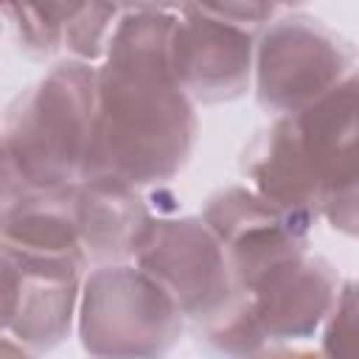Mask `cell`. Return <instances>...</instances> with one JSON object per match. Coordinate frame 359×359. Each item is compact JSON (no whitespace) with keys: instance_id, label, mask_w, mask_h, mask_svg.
Instances as JSON below:
<instances>
[{"instance_id":"8fae6325","label":"cell","mask_w":359,"mask_h":359,"mask_svg":"<svg viewBox=\"0 0 359 359\" xmlns=\"http://www.w3.org/2000/svg\"><path fill=\"white\" fill-rule=\"evenodd\" d=\"M73 205L87 264L95 266L132 261L154 222L140 188L112 174H87L76 182Z\"/></svg>"},{"instance_id":"9a60e30c","label":"cell","mask_w":359,"mask_h":359,"mask_svg":"<svg viewBox=\"0 0 359 359\" xmlns=\"http://www.w3.org/2000/svg\"><path fill=\"white\" fill-rule=\"evenodd\" d=\"M182 8H196L208 17L233 22L247 31H258L272 22L275 11L280 8L278 0H185Z\"/></svg>"},{"instance_id":"2e32d148","label":"cell","mask_w":359,"mask_h":359,"mask_svg":"<svg viewBox=\"0 0 359 359\" xmlns=\"http://www.w3.org/2000/svg\"><path fill=\"white\" fill-rule=\"evenodd\" d=\"M320 219H325L337 233L359 238V182L345 185L323 199Z\"/></svg>"},{"instance_id":"8992f818","label":"cell","mask_w":359,"mask_h":359,"mask_svg":"<svg viewBox=\"0 0 359 359\" xmlns=\"http://www.w3.org/2000/svg\"><path fill=\"white\" fill-rule=\"evenodd\" d=\"M84 264L67 255L28 252L3 244V331L22 353H42L65 342L79 320Z\"/></svg>"},{"instance_id":"7c38bea8","label":"cell","mask_w":359,"mask_h":359,"mask_svg":"<svg viewBox=\"0 0 359 359\" xmlns=\"http://www.w3.org/2000/svg\"><path fill=\"white\" fill-rule=\"evenodd\" d=\"M0 241L28 252L67 255L87 266L76 224L73 188L3 194Z\"/></svg>"},{"instance_id":"4fadbf2b","label":"cell","mask_w":359,"mask_h":359,"mask_svg":"<svg viewBox=\"0 0 359 359\" xmlns=\"http://www.w3.org/2000/svg\"><path fill=\"white\" fill-rule=\"evenodd\" d=\"M87 0H3V14L20 48L31 56L62 50L65 28Z\"/></svg>"},{"instance_id":"7a4b0ae2","label":"cell","mask_w":359,"mask_h":359,"mask_svg":"<svg viewBox=\"0 0 359 359\" xmlns=\"http://www.w3.org/2000/svg\"><path fill=\"white\" fill-rule=\"evenodd\" d=\"M98 109V67L53 65L25 87L3 118V194L73 188L90 174Z\"/></svg>"},{"instance_id":"30bf717a","label":"cell","mask_w":359,"mask_h":359,"mask_svg":"<svg viewBox=\"0 0 359 359\" xmlns=\"http://www.w3.org/2000/svg\"><path fill=\"white\" fill-rule=\"evenodd\" d=\"M283 121L320 202L359 182V70H351L300 112L283 115Z\"/></svg>"},{"instance_id":"52a82bcc","label":"cell","mask_w":359,"mask_h":359,"mask_svg":"<svg viewBox=\"0 0 359 359\" xmlns=\"http://www.w3.org/2000/svg\"><path fill=\"white\" fill-rule=\"evenodd\" d=\"M202 219L219 236L241 292L269 266L309 250L311 224L250 185H224L205 199Z\"/></svg>"},{"instance_id":"9c48e42d","label":"cell","mask_w":359,"mask_h":359,"mask_svg":"<svg viewBox=\"0 0 359 359\" xmlns=\"http://www.w3.org/2000/svg\"><path fill=\"white\" fill-rule=\"evenodd\" d=\"M171 67L180 87L202 104L236 101L250 90L255 70V34L196 8L177 14Z\"/></svg>"},{"instance_id":"5bb4252c","label":"cell","mask_w":359,"mask_h":359,"mask_svg":"<svg viewBox=\"0 0 359 359\" xmlns=\"http://www.w3.org/2000/svg\"><path fill=\"white\" fill-rule=\"evenodd\" d=\"M325 356H359V280L339 283L334 309L320 331Z\"/></svg>"},{"instance_id":"6da1fadb","label":"cell","mask_w":359,"mask_h":359,"mask_svg":"<svg viewBox=\"0 0 359 359\" xmlns=\"http://www.w3.org/2000/svg\"><path fill=\"white\" fill-rule=\"evenodd\" d=\"M174 11H123L98 65L90 174L137 188L174 180L196 143L194 98L171 67Z\"/></svg>"},{"instance_id":"3957f363","label":"cell","mask_w":359,"mask_h":359,"mask_svg":"<svg viewBox=\"0 0 359 359\" xmlns=\"http://www.w3.org/2000/svg\"><path fill=\"white\" fill-rule=\"evenodd\" d=\"M79 339L93 356L146 359L168 353L185 328L171 292L140 264H101L81 283Z\"/></svg>"},{"instance_id":"ba28073f","label":"cell","mask_w":359,"mask_h":359,"mask_svg":"<svg viewBox=\"0 0 359 359\" xmlns=\"http://www.w3.org/2000/svg\"><path fill=\"white\" fill-rule=\"evenodd\" d=\"M337 294L339 275L334 264L306 250L261 272L244 289V303L264 337V348L272 351L323 331Z\"/></svg>"},{"instance_id":"e0dca14e","label":"cell","mask_w":359,"mask_h":359,"mask_svg":"<svg viewBox=\"0 0 359 359\" xmlns=\"http://www.w3.org/2000/svg\"><path fill=\"white\" fill-rule=\"evenodd\" d=\"M306 0H278V6L280 8H292V6H303Z\"/></svg>"},{"instance_id":"277c9868","label":"cell","mask_w":359,"mask_h":359,"mask_svg":"<svg viewBox=\"0 0 359 359\" xmlns=\"http://www.w3.org/2000/svg\"><path fill=\"white\" fill-rule=\"evenodd\" d=\"M199 331L227 317L244 297L230 258L202 216H157L135 255Z\"/></svg>"},{"instance_id":"5b68a950","label":"cell","mask_w":359,"mask_h":359,"mask_svg":"<svg viewBox=\"0 0 359 359\" xmlns=\"http://www.w3.org/2000/svg\"><path fill=\"white\" fill-rule=\"evenodd\" d=\"M353 70V53L314 17L272 20L255 39V95L275 115H292L325 95Z\"/></svg>"}]
</instances>
